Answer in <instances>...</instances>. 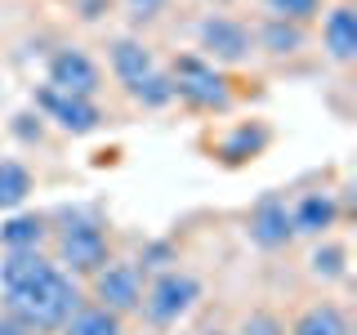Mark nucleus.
Wrapping results in <instances>:
<instances>
[{
    "instance_id": "nucleus-1",
    "label": "nucleus",
    "mask_w": 357,
    "mask_h": 335,
    "mask_svg": "<svg viewBox=\"0 0 357 335\" xmlns=\"http://www.w3.org/2000/svg\"><path fill=\"white\" fill-rule=\"evenodd\" d=\"M81 308V286L72 273H63L59 264H50L40 277H31L27 286L5 290V313L18 318L31 331H63V322Z\"/></svg>"
},
{
    "instance_id": "nucleus-2",
    "label": "nucleus",
    "mask_w": 357,
    "mask_h": 335,
    "mask_svg": "<svg viewBox=\"0 0 357 335\" xmlns=\"http://www.w3.org/2000/svg\"><path fill=\"white\" fill-rule=\"evenodd\" d=\"M112 72H116V81L130 89L134 103H143V107L174 103L170 72H161V67L152 63V54L143 50L139 40H116V45H112Z\"/></svg>"
},
{
    "instance_id": "nucleus-3",
    "label": "nucleus",
    "mask_w": 357,
    "mask_h": 335,
    "mask_svg": "<svg viewBox=\"0 0 357 335\" xmlns=\"http://www.w3.org/2000/svg\"><path fill=\"white\" fill-rule=\"evenodd\" d=\"M170 85H174V98H183V103H192V107H201V112H223V107L232 103L228 81L215 72V63L197 59V54L174 59Z\"/></svg>"
},
{
    "instance_id": "nucleus-4",
    "label": "nucleus",
    "mask_w": 357,
    "mask_h": 335,
    "mask_svg": "<svg viewBox=\"0 0 357 335\" xmlns=\"http://www.w3.org/2000/svg\"><path fill=\"white\" fill-rule=\"evenodd\" d=\"M201 299V282L192 273H178V268H170V273H161L152 282V290H143V318L152 322V327H170V322H178L188 308H192Z\"/></svg>"
},
{
    "instance_id": "nucleus-5",
    "label": "nucleus",
    "mask_w": 357,
    "mask_h": 335,
    "mask_svg": "<svg viewBox=\"0 0 357 335\" xmlns=\"http://www.w3.org/2000/svg\"><path fill=\"white\" fill-rule=\"evenodd\" d=\"M59 260H63V273L94 277L98 268L112 260L107 232L98 228L94 219H67V228L59 232Z\"/></svg>"
},
{
    "instance_id": "nucleus-6",
    "label": "nucleus",
    "mask_w": 357,
    "mask_h": 335,
    "mask_svg": "<svg viewBox=\"0 0 357 335\" xmlns=\"http://www.w3.org/2000/svg\"><path fill=\"white\" fill-rule=\"evenodd\" d=\"M94 295H98V308L107 313H134L143 304V268L139 264H103L94 273Z\"/></svg>"
},
{
    "instance_id": "nucleus-7",
    "label": "nucleus",
    "mask_w": 357,
    "mask_h": 335,
    "mask_svg": "<svg viewBox=\"0 0 357 335\" xmlns=\"http://www.w3.org/2000/svg\"><path fill=\"white\" fill-rule=\"evenodd\" d=\"M36 107L54 121V126H63L67 134H89V130H98V121H103V112L94 107V98L63 94V89H54V85L36 89Z\"/></svg>"
},
{
    "instance_id": "nucleus-8",
    "label": "nucleus",
    "mask_w": 357,
    "mask_h": 335,
    "mask_svg": "<svg viewBox=\"0 0 357 335\" xmlns=\"http://www.w3.org/2000/svg\"><path fill=\"white\" fill-rule=\"evenodd\" d=\"M98 81H103V72H98V63L89 59L85 50H59L50 59V85L63 89V94L94 98L98 94Z\"/></svg>"
},
{
    "instance_id": "nucleus-9",
    "label": "nucleus",
    "mask_w": 357,
    "mask_h": 335,
    "mask_svg": "<svg viewBox=\"0 0 357 335\" xmlns=\"http://www.w3.org/2000/svg\"><path fill=\"white\" fill-rule=\"evenodd\" d=\"M197 36H201V50H206L210 59H219V63H241L245 54H250V31H245L237 18L210 14L201 22Z\"/></svg>"
},
{
    "instance_id": "nucleus-10",
    "label": "nucleus",
    "mask_w": 357,
    "mask_h": 335,
    "mask_svg": "<svg viewBox=\"0 0 357 335\" xmlns=\"http://www.w3.org/2000/svg\"><path fill=\"white\" fill-rule=\"evenodd\" d=\"M250 237H255V246H264V251H277V246H286L290 237H295V228H290V210H286L282 197H264L259 206H255Z\"/></svg>"
},
{
    "instance_id": "nucleus-11",
    "label": "nucleus",
    "mask_w": 357,
    "mask_h": 335,
    "mask_svg": "<svg viewBox=\"0 0 357 335\" xmlns=\"http://www.w3.org/2000/svg\"><path fill=\"white\" fill-rule=\"evenodd\" d=\"M321 45L335 63L357 59V9L353 5H335L326 22H321Z\"/></svg>"
},
{
    "instance_id": "nucleus-12",
    "label": "nucleus",
    "mask_w": 357,
    "mask_h": 335,
    "mask_svg": "<svg viewBox=\"0 0 357 335\" xmlns=\"http://www.w3.org/2000/svg\"><path fill=\"white\" fill-rule=\"evenodd\" d=\"M335 219H340V206H335L331 193H304L295 206H290V228L304 232V237H317V232H326Z\"/></svg>"
},
{
    "instance_id": "nucleus-13",
    "label": "nucleus",
    "mask_w": 357,
    "mask_h": 335,
    "mask_svg": "<svg viewBox=\"0 0 357 335\" xmlns=\"http://www.w3.org/2000/svg\"><path fill=\"white\" fill-rule=\"evenodd\" d=\"M45 232H50L45 215H14V219L0 223V241H5V251H40Z\"/></svg>"
},
{
    "instance_id": "nucleus-14",
    "label": "nucleus",
    "mask_w": 357,
    "mask_h": 335,
    "mask_svg": "<svg viewBox=\"0 0 357 335\" xmlns=\"http://www.w3.org/2000/svg\"><path fill=\"white\" fill-rule=\"evenodd\" d=\"M290 335H349V318H344L335 304H312L295 318Z\"/></svg>"
},
{
    "instance_id": "nucleus-15",
    "label": "nucleus",
    "mask_w": 357,
    "mask_h": 335,
    "mask_svg": "<svg viewBox=\"0 0 357 335\" xmlns=\"http://www.w3.org/2000/svg\"><path fill=\"white\" fill-rule=\"evenodd\" d=\"M63 335H121V318L116 313H107V308H76L72 318L63 322Z\"/></svg>"
},
{
    "instance_id": "nucleus-16",
    "label": "nucleus",
    "mask_w": 357,
    "mask_h": 335,
    "mask_svg": "<svg viewBox=\"0 0 357 335\" xmlns=\"http://www.w3.org/2000/svg\"><path fill=\"white\" fill-rule=\"evenodd\" d=\"M31 197V170L22 161H0V210H18Z\"/></svg>"
},
{
    "instance_id": "nucleus-17",
    "label": "nucleus",
    "mask_w": 357,
    "mask_h": 335,
    "mask_svg": "<svg viewBox=\"0 0 357 335\" xmlns=\"http://www.w3.org/2000/svg\"><path fill=\"white\" fill-rule=\"evenodd\" d=\"M264 148H268V130H264V126H241L219 152H223V161H228V165H237V161H250V156H259Z\"/></svg>"
},
{
    "instance_id": "nucleus-18",
    "label": "nucleus",
    "mask_w": 357,
    "mask_h": 335,
    "mask_svg": "<svg viewBox=\"0 0 357 335\" xmlns=\"http://www.w3.org/2000/svg\"><path fill=\"white\" fill-rule=\"evenodd\" d=\"M259 45L268 54H295L299 45H304V31L295 27V22H282V18H268L264 31H259Z\"/></svg>"
},
{
    "instance_id": "nucleus-19",
    "label": "nucleus",
    "mask_w": 357,
    "mask_h": 335,
    "mask_svg": "<svg viewBox=\"0 0 357 335\" xmlns=\"http://www.w3.org/2000/svg\"><path fill=\"white\" fill-rule=\"evenodd\" d=\"M264 5H268V14H273V18L295 22V27H299V22H312V18L321 14V0H264Z\"/></svg>"
},
{
    "instance_id": "nucleus-20",
    "label": "nucleus",
    "mask_w": 357,
    "mask_h": 335,
    "mask_svg": "<svg viewBox=\"0 0 357 335\" xmlns=\"http://www.w3.org/2000/svg\"><path fill=\"white\" fill-rule=\"evenodd\" d=\"M312 273L326 277V282H340L344 277V264H349V251L344 246H321V251H312Z\"/></svg>"
},
{
    "instance_id": "nucleus-21",
    "label": "nucleus",
    "mask_w": 357,
    "mask_h": 335,
    "mask_svg": "<svg viewBox=\"0 0 357 335\" xmlns=\"http://www.w3.org/2000/svg\"><path fill=\"white\" fill-rule=\"evenodd\" d=\"M241 335H286V327L273 318V313H250L245 327H241Z\"/></svg>"
},
{
    "instance_id": "nucleus-22",
    "label": "nucleus",
    "mask_w": 357,
    "mask_h": 335,
    "mask_svg": "<svg viewBox=\"0 0 357 335\" xmlns=\"http://www.w3.org/2000/svg\"><path fill=\"white\" fill-rule=\"evenodd\" d=\"M174 260V255H170V246H161V241H156V246H148V251H143V268H165V264H170ZM165 273H170V268H165Z\"/></svg>"
},
{
    "instance_id": "nucleus-23",
    "label": "nucleus",
    "mask_w": 357,
    "mask_h": 335,
    "mask_svg": "<svg viewBox=\"0 0 357 335\" xmlns=\"http://www.w3.org/2000/svg\"><path fill=\"white\" fill-rule=\"evenodd\" d=\"M0 335H36V331H31V327H22L18 318H9V313H5V318H0Z\"/></svg>"
},
{
    "instance_id": "nucleus-24",
    "label": "nucleus",
    "mask_w": 357,
    "mask_h": 335,
    "mask_svg": "<svg viewBox=\"0 0 357 335\" xmlns=\"http://www.w3.org/2000/svg\"><path fill=\"white\" fill-rule=\"evenodd\" d=\"M161 5H165V0H130V9H134L139 18H152V14H156Z\"/></svg>"
}]
</instances>
